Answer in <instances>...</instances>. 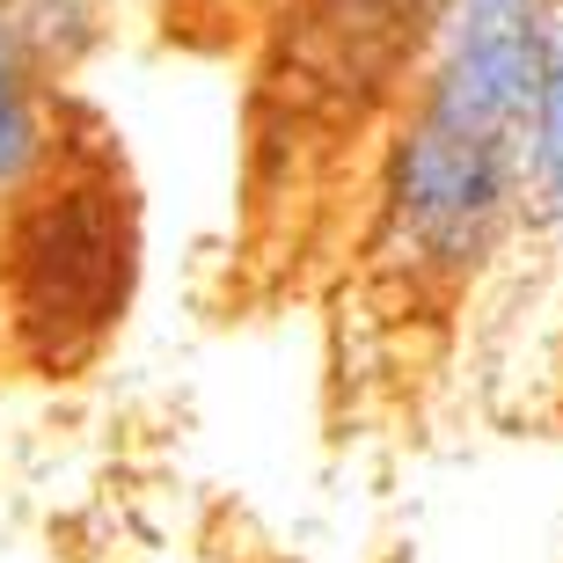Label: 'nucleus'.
<instances>
[{"mask_svg": "<svg viewBox=\"0 0 563 563\" xmlns=\"http://www.w3.org/2000/svg\"><path fill=\"white\" fill-rule=\"evenodd\" d=\"M132 292V212L110 168L59 162L0 212V322L37 374H81Z\"/></svg>", "mask_w": 563, "mask_h": 563, "instance_id": "nucleus-1", "label": "nucleus"}, {"mask_svg": "<svg viewBox=\"0 0 563 563\" xmlns=\"http://www.w3.org/2000/svg\"><path fill=\"white\" fill-rule=\"evenodd\" d=\"M59 162V103L22 8H0V212Z\"/></svg>", "mask_w": 563, "mask_h": 563, "instance_id": "nucleus-2", "label": "nucleus"}, {"mask_svg": "<svg viewBox=\"0 0 563 563\" xmlns=\"http://www.w3.org/2000/svg\"><path fill=\"white\" fill-rule=\"evenodd\" d=\"M527 198L542 220L563 228V0L549 8L542 88H534V125H527Z\"/></svg>", "mask_w": 563, "mask_h": 563, "instance_id": "nucleus-3", "label": "nucleus"}, {"mask_svg": "<svg viewBox=\"0 0 563 563\" xmlns=\"http://www.w3.org/2000/svg\"><path fill=\"white\" fill-rule=\"evenodd\" d=\"M446 0H308L314 22H330L336 37H396V30H439Z\"/></svg>", "mask_w": 563, "mask_h": 563, "instance_id": "nucleus-4", "label": "nucleus"}, {"mask_svg": "<svg viewBox=\"0 0 563 563\" xmlns=\"http://www.w3.org/2000/svg\"><path fill=\"white\" fill-rule=\"evenodd\" d=\"M0 8H22V0H0Z\"/></svg>", "mask_w": 563, "mask_h": 563, "instance_id": "nucleus-5", "label": "nucleus"}]
</instances>
